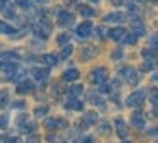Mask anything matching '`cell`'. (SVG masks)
Instances as JSON below:
<instances>
[{
	"label": "cell",
	"instance_id": "obj_1",
	"mask_svg": "<svg viewBox=\"0 0 158 143\" xmlns=\"http://www.w3.org/2000/svg\"><path fill=\"white\" fill-rule=\"evenodd\" d=\"M107 77H109V72L102 67L90 72V82H94V84H99V85L104 84V82L107 80Z\"/></svg>",
	"mask_w": 158,
	"mask_h": 143
},
{
	"label": "cell",
	"instance_id": "obj_2",
	"mask_svg": "<svg viewBox=\"0 0 158 143\" xmlns=\"http://www.w3.org/2000/svg\"><path fill=\"white\" fill-rule=\"evenodd\" d=\"M0 12L4 14L5 17H9V19L15 17V9L10 0H0Z\"/></svg>",
	"mask_w": 158,
	"mask_h": 143
},
{
	"label": "cell",
	"instance_id": "obj_3",
	"mask_svg": "<svg viewBox=\"0 0 158 143\" xmlns=\"http://www.w3.org/2000/svg\"><path fill=\"white\" fill-rule=\"evenodd\" d=\"M119 75H123L124 80L129 82V84H136V82H138V73H136V70H134V68H131V67L123 68V70L119 72Z\"/></svg>",
	"mask_w": 158,
	"mask_h": 143
},
{
	"label": "cell",
	"instance_id": "obj_4",
	"mask_svg": "<svg viewBox=\"0 0 158 143\" xmlns=\"http://www.w3.org/2000/svg\"><path fill=\"white\" fill-rule=\"evenodd\" d=\"M73 20H75L73 14L66 12V10H60L58 12V22L61 24V26H72Z\"/></svg>",
	"mask_w": 158,
	"mask_h": 143
},
{
	"label": "cell",
	"instance_id": "obj_5",
	"mask_svg": "<svg viewBox=\"0 0 158 143\" xmlns=\"http://www.w3.org/2000/svg\"><path fill=\"white\" fill-rule=\"evenodd\" d=\"M143 101H144V92L143 90H138V92H134V94H131L129 97H127L126 104L127 106H139Z\"/></svg>",
	"mask_w": 158,
	"mask_h": 143
},
{
	"label": "cell",
	"instance_id": "obj_6",
	"mask_svg": "<svg viewBox=\"0 0 158 143\" xmlns=\"http://www.w3.org/2000/svg\"><path fill=\"white\" fill-rule=\"evenodd\" d=\"M90 32H92V24H90V22H82L78 27H77V34H78L80 39H85V37H89Z\"/></svg>",
	"mask_w": 158,
	"mask_h": 143
},
{
	"label": "cell",
	"instance_id": "obj_7",
	"mask_svg": "<svg viewBox=\"0 0 158 143\" xmlns=\"http://www.w3.org/2000/svg\"><path fill=\"white\" fill-rule=\"evenodd\" d=\"M46 128H65L66 126V121L65 119H61V118H49V119H46Z\"/></svg>",
	"mask_w": 158,
	"mask_h": 143
},
{
	"label": "cell",
	"instance_id": "obj_8",
	"mask_svg": "<svg viewBox=\"0 0 158 143\" xmlns=\"http://www.w3.org/2000/svg\"><path fill=\"white\" fill-rule=\"evenodd\" d=\"M124 36H126V31L123 29V27H114V29L109 31V37L114 41H121L124 39Z\"/></svg>",
	"mask_w": 158,
	"mask_h": 143
},
{
	"label": "cell",
	"instance_id": "obj_9",
	"mask_svg": "<svg viewBox=\"0 0 158 143\" xmlns=\"http://www.w3.org/2000/svg\"><path fill=\"white\" fill-rule=\"evenodd\" d=\"M104 20H106V22H124V20H126V15H124L123 12H112V14L104 17Z\"/></svg>",
	"mask_w": 158,
	"mask_h": 143
},
{
	"label": "cell",
	"instance_id": "obj_10",
	"mask_svg": "<svg viewBox=\"0 0 158 143\" xmlns=\"http://www.w3.org/2000/svg\"><path fill=\"white\" fill-rule=\"evenodd\" d=\"M0 70L7 72L9 77H10V75L17 70V63H14V61H2V63H0Z\"/></svg>",
	"mask_w": 158,
	"mask_h": 143
},
{
	"label": "cell",
	"instance_id": "obj_11",
	"mask_svg": "<svg viewBox=\"0 0 158 143\" xmlns=\"http://www.w3.org/2000/svg\"><path fill=\"white\" fill-rule=\"evenodd\" d=\"M32 75H34L38 80L44 82L46 78L49 77V70H48V68H36V70H32Z\"/></svg>",
	"mask_w": 158,
	"mask_h": 143
},
{
	"label": "cell",
	"instance_id": "obj_12",
	"mask_svg": "<svg viewBox=\"0 0 158 143\" xmlns=\"http://www.w3.org/2000/svg\"><path fill=\"white\" fill-rule=\"evenodd\" d=\"M32 89H34V85H32V82H29V80H24V82H21V84L17 85L19 94H27V92L32 90Z\"/></svg>",
	"mask_w": 158,
	"mask_h": 143
},
{
	"label": "cell",
	"instance_id": "obj_13",
	"mask_svg": "<svg viewBox=\"0 0 158 143\" xmlns=\"http://www.w3.org/2000/svg\"><path fill=\"white\" fill-rule=\"evenodd\" d=\"M131 121H133V124L136 126V128H143L144 126V116L141 114V112H133Z\"/></svg>",
	"mask_w": 158,
	"mask_h": 143
},
{
	"label": "cell",
	"instance_id": "obj_14",
	"mask_svg": "<svg viewBox=\"0 0 158 143\" xmlns=\"http://www.w3.org/2000/svg\"><path fill=\"white\" fill-rule=\"evenodd\" d=\"M78 77H80V72L77 70V68H72V70H66L65 73H63V78H65L66 82H73V80H77Z\"/></svg>",
	"mask_w": 158,
	"mask_h": 143
},
{
	"label": "cell",
	"instance_id": "obj_15",
	"mask_svg": "<svg viewBox=\"0 0 158 143\" xmlns=\"http://www.w3.org/2000/svg\"><path fill=\"white\" fill-rule=\"evenodd\" d=\"M116 128H117V135H119L121 138H126L127 136V128H126V124H124L123 119H116Z\"/></svg>",
	"mask_w": 158,
	"mask_h": 143
},
{
	"label": "cell",
	"instance_id": "obj_16",
	"mask_svg": "<svg viewBox=\"0 0 158 143\" xmlns=\"http://www.w3.org/2000/svg\"><path fill=\"white\" fill-rule=\"evenodd\" d=\"M66 107H70V109H75V111H82V109H83V104L78 101V99L72 97L68 102H66Z\"/></svg>",
	"mask_w": 158,
	"mask_h": 143
},
{
	"label": "cell",
	"instance_id": "obj_17",
	"mask_svg": "<svg viewBox=\"0 0 158 143\" xmlns=\"http://www.w3.org/2000/svg\"><path fill=\"white\" fill-rule=\"evenodd\" d=\"M43 63H46L48 67H55V65H58V58L55 56V54H43Z\"/></svg>",
	"mask_w": 158,
	"mask_h": 143
},
{
	"label": "cell",
	"instance_id": "obj_18",
	"mask_svg": "<svg viewBox=\"0 0 158 143\" xmlns=\"http://www.w3.org/2000/svg\"><path fill=\"white\" fill-rule=\"evenodd\" d=\"M0 32H2V34H15V31L12 29V27L9 26L7 22H4V20H0Z\"/></svg>",
	"mask_w": 158,
	"mask_h": 143
},
{
	"label": "cell",
	"instance_id": "obj_19",
	"mask_svg": "<svg viewBox=\"0 0 158 143\" xmlns=\"http://www.w3.org/2000/svg\"><path fill=\"white\" fill-rule=\"evenodd\" d=\"M155 67H156V61L151 58V60H146L143 65H141V70H143V72H148V70H153Z\"/></svg>",
	"mask_w": 158,
	"mask_h": 143
},
{
	"label": "cell",
	"instance_id": "obj_20",
	"mask_svg": "<svg viewBox=\"0 0 158 143\" xmlns=\"http://www.w3.org/2000/svg\"><path fill=\"white\" fill-rule=\"evenodd\" d=\"M133 27H134V32H136L138 36H139V34H144V26L141 24V20H134Z\"/></svg>",
	"mask_w": 158,
	"mask_h": 143
},
{
	"label": "cell",
	"instance_id": "obj_21",
	"mask_svg": "<svg viewBox=\"0 0 158 143\" xmlns=\"http://www.w3.org/2000/svg\"><path fill=\"white\" fill-rule=\"evenodd\" d=\"M80 12H82V15H85V17H92V15H95V10L90 9V7H85V5L80 7Z\"/></svg>",
	"mask_w": 158,
	"mask_h": 143
},
{
	"label": "cell",
	"instance_id": "obj_22",
	"mask_svg": "<svg viewBox=\"0 0 158 143\" xmlns=\"http://www.w3.org/2000/svg\"><path fill=\"white\" fill-rule=\"evenodd\" d=\"M82 92H83L82 85H73V87L70 89V95H72V97H77V95H80Z\"/></svg>",
	"mask_w": 158,
	"mask_h": 143
},
{
	"label": "cell",
	"instance_id": "obj_23",
	"mask_svg": "<svg viewBox=\"0 0 158 143\" xmlns=\"http://www.w3.org/2000/svg\"><path fill=\"white\" fill-rule=\"evenodd\" d=\"M138 41V34L134 32V34H126L124 36V43H127V44H134Z\"/></svg>",
	"mask_w": 158,
	"mask_h": 143
},
{
	"label": "cell",
	"instance_id": "obj_24",
	"mask_svg": "<svg viewBox=\"0 0 158 143\" xmlns=\"http://www.w3.org/2000/svg\"><path fill=\"white\" fill-rule=\"evenodd\" d=\"M0 58H2V60H12V61H17V60H19V54H17V53H4Z\"/></svg>",
	"mask_w": 158,
	"mask_h": 143
},
{
	"label": "cell",
	"instance_id": "obj_25",
	"mask_svg": "<svg viewBox=\"0 0 158 143\" xmlns=\"http://www.w3.org/2000/svg\"><path fill=\"white\" fill-rule=\"evenodd\" d=\"M85 121H87V124H94V123L97 121V114H94V112H87Z\"/></svg>",
	"mask_w": 158,
	"mask_h": 143
},
{
	"label": "cell",
	"instance_id": "obj_26",
	"mask_svg": "<svg viewBox=\"0 0 158 143\" xmlns=\"http://www.w3.org/2000/svg\"><path fill=\"white\" fill-rule=\"evenodd\" d=\"M56 41H58V44H65V43H68V41H70V34H66V32L60 34Z\"/></svg>",
	"mask_w": 158,
	"mask_h": 143
},
{
	"label": "cell",
	"instance_id": "obj_27",
	"mask_svg": "<svg viewBox=\"0 0 158 143\" xmlns=\"http://www.w3.org/2000/svg\"><path fill=\"white\" fill-rule=\"evenodd\" d=\"M15 3H17L21 9H26V10L31 7V2H29V0H15Z\"/></svg>",
	"mask_w": 158,
	"mask_h": 143
},
{
	"label": "cell",
	"instance_id": "obj_28",
	"mask_svg": "<svg viewBox=\"0 0 158 143\" xmlns=\"http://www.w3.org/2000/svg\"><path fill=\"white\" fill-rule=\"evenodd\" d=\"M34 129H36V124H34V123H27L26 126H22V131H24V133H32Z\"/></svg>",
	"mask_w": 158,
	"mask_h": 143
},
{
	"label": "cell",
	"instance_id": "obj_29",
	"mask_svg": "<svg viewBox=\"0 0 158 143\" xmlns=\"http://www.w3.org/2000/svg\"><path fill=\"white\" fill-rule=\"evenodd\" d=\"M38 118H41V116H44V114H48V107L46 106H43V107H38L36 109V112H34Z\"/></svg>",
	"mask_w": 158,
	"mask_h": 143
},
{
	"label": "cell",
	"instance_id": "obj_30",
	"mask_svg": "<svg viewBox=\"0 0 158 143\" xmlns=\"http://www.w3.org/2000/svg\"><path fill=\"white\" fill-rule=\"evenodd\" d=\"M151 102L158 107V89H153V90H151Z\"/></svg>",
	"mask_w": 158,
	"mask_h": 143
},
{
	"label": "cell",
	"instance_id": "obj_31",
	"mask_svg": "<svg viewBox=\"0 0 158 143\" xmlns=\"http://www.w3.org/2000/svg\"><path fill=\"white\" fill-rule=\"evenodd\" d=\"M72 46H65V48H63V51H61V58H68L70 56V54H72Z\"/></svg>",
	"mask_w": 158,
	"mask_h": 143
},
{
	"label": "cell",
	"instance_id": "obj_32",
	"mask_svg": "<svg viewBox=\"0 0 158 143\" xmlns=\"http://www.w3.org/2000/svg\"><path fill=\"white\" fill-rule=\"evenodd\" d=\"M9 126V118L7 116H0V128L4 129V128H7Z\"/></svg>",
	"mask_w": 158,
	"mask_h": 143
},
{
	"label": "cell",
	"instance_id": "obj_33",
	"mask_svg": "<svg viewBox=\"0 0 158 143\" xmlns=\"http://www.w3.org/2000/svg\"><path fill=\"white\" fill-rule=\"evenodd\" d=\"M94 54H95V50H94V48H87L85 50V53H83V58H90V56H94Z\"/></svg>",
	"mask_w": 158,
	"mask_h": 143
},
{
	"label": "cell",
	"instance_id": "obj_34",
	"mask_svg": "<svg viewBox=\"0 0 158 143\" xmlns=\"http://www.w3.org/2000/svg\"><path fill=\"white\" fill-rule=\"evenodd\" d=\"M89 99H90V101H94V102H97V106H104V101H100V99L97 97L95 94H90Z\"/></svg>",
	"mask_w": 158,
	"mask_h": 143
},
{
	"label": "cell",
	"instance_id": "obj_35",
	"mask_svg": "<svg viewBox=\"0 0 158 143\" xmlns=\"http://www.w3.org/2000/svg\"><path fill=\"white\" fill-rule=\"evenodd\" d=\"M143 56L144 58H153V60H155V56H156V54H155L151 50H143Z\"/></svg>",
	"mask_w": 158,
	"mask_h": 143
},
{
	"label": "cell",
	"instance_id": "obj_36",
	"mask_svg": "<svg viewBox=\"0 0 158 143\" xmlns=\"http://www.w3.org/2000/svg\"><path fill=\"white\" fill-rule=\"evenodd\" d=\"M150 44L153 46V50H158V34H156V36H153V37L150 39Z\"/></svg>",
	"mask_w": 158,
	"mask_h": 143
},
{
	"label": "cell",
	"instance_id": "obj_37",
	"mask_svg": "<svg viewBox=\"0 0 158 143\" xmlns=\"http://www.w3.org/2000/svg\"><path fill=\"white\" fill-rule=\"evenodd\" d=\"M7 99H9L7 92H4V94L0 95V106H7Z\"/></svg>",
	"mask_w": 158,
	"mask_h": 143
},
{
	"label": "cell",
	"instance_id": "obj_38",
	"mask_svg": "<svg viewBox=\"0 0 158 143\" xmlns=\"http://www.w3.org/2000/svg\"><path fill=\"white\" fill-rule=\"evenodd\" d=\"M110 89H112V85H102V87H100V92L107 94V92H110Z\"/></svg>",
	"mask_w": 158,
	"mask_h": 143
},
{
	"label": "cell",
	"instance_id": "obj_39",
	"mask_svg": "<svg viewBox=\"0 0 158 143\" xmlns=\"http://www.w3.org/2000/svg\"><path fill=\"white\" fill-rule=\"evenodd\" d=\"M14 107H17V109L24 107V102H22V101H17V102H14Z\"/></svg>",
	"mask_w": 158,
	"mask_h": 143
},
{
	"label": "cell",
	"instance_id": "obj_40",
	"mask_svg": "<svg viewBox=\"0 0 158 143\" xmlns=\"http://www.w3.org/2000/svg\"><path fill=\"white\" fill-rule=\"evenodd\" d=\"M90 141H92L90 138H83V140H78L77 143H90Z\"/></svg>",
	"mask_w": 158,
	"mask_h": 143
},
{
	"label": "cell",
	"instance_id": "obj_41",
	"mask_svg": "<svg viewBox=\"0 0 158 143\" xmlns=\"http://www.w3.org/2000/svg\"><path fill=\"white\" fill-rule=\"evenodd\" d=\"M121 2H123V0H114V3H117V5H119Z\"/></svg>",
	"mask_w": 158,
	"mask_h": 143
},
{
	"label": "cell",
	"instance_id": "obj_42",
	"mask_svg": "<svg viewBox=\"0 0 158 143\" xmlns=\"http://www.w3.org/2000/svg\"><path fill=\"white\" fill-rule=\"evenodd\" d=\"M38 2H39V3H46L48 0H38Z\"/></svg>",
	"mask_w": 158,
	"mask_h": 143
},
{
	"label": "cell",
	"instance_id": "obj_43",
	"mask_svg": "<svg viewBox=\"0 0 158 143\" xmlns=\"http://www.w3.org/2000/svg\"><path fill=\"white\" fill-rule=\"evenodd\" d=\"M153 78H155V80H158V73H155V77H153Z\"/></svg>",
	"mask_w": 158,
	"mask_h": 143
},
{
	"label": "cell",
	"instance_id": "obj_44",
	"mask_svg": "<svg viewBox=\"0 0 158 143\" xmlns=\"http://www.w3.org/2000/svg\"><path fill=\"white\" fill-rule=\"evenodd\" d=\"M90 2H99V0H90Z\"/></svg>",
	"mask_w": 158,
	"mask_h": 143
},
{
	"label": "cell",
	"instance_id": "obj_45",
	"mask_svg": "<svg viewBox=\"0 0 158 143\" xmlns=\"http://www.w3.org/2000/svg\"><path fill=\"white\" fill-rule=\"evenodd\" d=\"M139 2H143V0H139Z\"/></svg>",
	"mask_w": 158,
	"mask_h": 143
}]
</instances>
